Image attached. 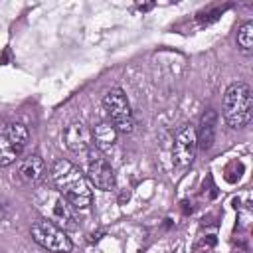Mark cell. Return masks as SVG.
I'll return each mask as SVG.
<instances>
[{"instance_id":"obj_1","label":"cell","mask_w":253,"mask_h":253,"mask_svg":"<svg viewBox=\"0 0 253 253\" xmlns=\"http://www.w3.org/2000/svg\"><path fill=\"white\" fill-rule=\"evenodd\" d=\"M51 182L55 192L69 202L75 210H87L91 206V190L87 178L69 160H55L51 166Z\"/></svg>"},{"instance_id":"obj_2","label":"cell","mask_w":253,"mask_h":253,"mask_svg":"<svg viewBox=\"0 0 253 253\" xmlns=\"http://www.w3.org/2000/svg\"><path fill=\"white\" fill-rule=\"evenodd\" d=\"M253 99L251 89L243 81H235L223 95V119L231 128H241L251 121Z\"/></svg>"},{"instance_id":"obj_3","label":"cell","mask_w":253,"mask_h":253,"mask_svg":"<svg viewBox=\"0 0 253 253\" xmlns=\"http://www.w3.org/2000/svg\"><path fill=\"white\" fill-rule=\"evenodd\" d=\"M36 206L43 211L45 219L53 221L63 231L77 227L75 213L71 211V206H67V202L55 190H40L36 194Z\"/></svg>"},{"instance_id":"obj_4","label":"cell","mask_w":253,"mask_h":253,"mask_svg":"<svg viewBox=\"0 0 253 253\" xmlns=\"http://www.w3.org/2000/svg\"><path fill=\"white\" fill-rule=\"evenodd\" d=\"M32 237L36 243H40L43 249H47L51 253H69L73 247L67 233L59 225H55L53 221H49L45 217L32 223Z\"/></svg>"},{"instance_id":"obj_5","label":"cell","mask_w":253,"mask_h":253,"mask_svg":"<svg viewBox=\"0 0 253 253\" xmlns=\"http://www.w3.org/2000/svg\"><path fill=\"white\" fill-rule=\"evenodd\" d=\"M103 105H105V111L111 119L109 123L117 128V132H130L132 130L134 121H132L130 105H128L123 89H119V87L109 89L105 99H103Z\"/></svg>"},{"instance_id":"obj_6","label":"cell","mask_w":253,"mask_h":253,"mask_svg":"<svg viewBox=\"0 0 253 253\" xmlns=\"http://www.w3.org/2000/svg\"><path fill=\"white\" fill-rule=\"evenodd\" d=\"M30 132L24 123H10L0 130V166L12 164L28 144Z\"/></svg>"},{"instance_id":"obj_7","label":"cell","mask_w":253,"mask_h":253,"mask_svg":"<svg viewBox=\"0 0 253 253\" xmlns=\"http://www.w3.org/2000/svg\"><path fill=\"white\" fill-rule=\"evenodd\" d=\"M196 148H198V134H196L194 126L192 125H182L176 130V136H174V146H172L174 164L180 166V168L190 166L194 162Z\"/></svg>"},{"instance_id":"obj_8","label":"cell","mask_w":253,"mask_h":253,"mask_svg":"<svg viewBox=\"0 0 253 253\" xmlns=\"http://www.w3.org/2000/svg\"><path fill=\"white\" fill-rule=\"evenodd\" d=\"M87 178L89 182L99 188V190H111L115 186V174L107 158H103L101 152L89 150V160H87Z\"/></svg>"},{"instance_id":"obj_9","label":"cell","mask_w":253,"mask_h":253,"mask_svg":"<svg viewBox=\"0 0 253 253\" xmlns=\"http://www.w3.org/2000/svg\"><path fill=\"white\" fill-rule=\"evenodd\" d=\"M63 142L71 152L83 154V152H89L93 146V132L85 123L73 121L63 132Z\"/></svg>"},{"instance_id":"obj_10","label":"cell","mask_w":253,"mask_h":253,"mask_svg":"<svg viewBox=\"0 0 253 253\" xmlns=\"http://www.w3.org/2000/svg\"><path fill=\"white\" fill-rule=\"evenodd\" d=\"M93 142H95V146L99 148V150H103V152H107V150H111L113 146H115V142H117V128L109 123V121H103V123H99L93 130Z\"/></svg>"},{"instance_id":"obj_11","label":"cell","mask_w":253,"mask_h":253,"mask_svg":"<svg viewBox=\"0 0 253 253\" xmlns=\"http://www.w3.org/2000/svg\"><path fill=\"white\" fill-rule=\"evenodd\" d=\"M42 174H43V160H42L38 154L28 156V158L20 164V178H22L24 182L34 184V182H38V180L42 178Z\"/></svg>"},{"instance_id":"obj_12","label":"cell","mask_w":253,"mask_h":253,"mask_svg":"<svg viewBox=\"0 0 253 253\" xmlns=\"http://www.w3.org/2000/svg\"><path fill=\"white\" fill-rule=\"evenodd\" d=\"M215 123H217V115H215L213 109H210V111L204 115V119H202V128H200V138H198V142H200V146H202L204 150H208V148L211 146V142H213Z\"/></svg>"},{"instance_id":"obj_13","label":"cell","mask_w":253,"mask_h":253,"mask_svg":"<svg viewBox=\"0 0 253 253\" xmlns=\"http://www.w3.org/2000/svg\"><path fill=\"white\" fill-rule=\"evenodd\" d=\"M237 45L243 53H251V49H253V22H245L237 30Z\"/></svg>"}]
</instances>
